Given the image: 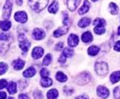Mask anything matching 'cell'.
<instances>
[{"label":"cell","instance_id":"cell-26","mask_svg":"<svg viewBox=\"0 0 120 99\" xmlns=\"http://www.w3.org/2000/svg\"><path fill=\"white\" fill-rule=\"evenodd\" d=\"M110 12L112 15H117L118 13V7L114 3H111L110 4Z\"/></svg>","mask_w":120,"mask_h":99},{"label":"cell","instance_id":"cell-34","mask_svg":"<svg viewBox=\"0 0 120 99\" xmlns=\"http://www.w3.org/2000/svg\"><path fill=\"white\" fill-rule=\"evenodd\" d=\"M49 74H50V73H49V71H48L46 68H42V69L40 70V75L43 77V78H46V77L49 76Z\"/></svg>","mask_w":120,"mask_h":99},{"label":"cell","instance_id":"cell-39","mask_svg":"<svg viewBox=\"0 0 120 99\" xmlns=\"http://www.w3.org/2000/svg\"><path fill=\"white\" fill-rule=\"evenodd\" d=\"M114 50L117 51H120V41H118L114 45Z\"/></svg>","mask_w":120,"mask_h":99},{"label":"cell","instance_id":"cell-3","mask_svg":"<svg viewBox=\"0 0 120 99\" xmlns=\"http://www.w3.org/2000/svg\"><path fill=\"white\" fill-rule=\"evenodd\" d=\"M12 0H6L5 4L4 6V10H3V18L4 20H7L10 17V14L12 11Z\"/></svg>","mask_w":120,"mask_h":99},{"label":"cell","instance_id":"cell-21","mask_svg":"<svg viewBox=\"0 0 120 99\" xmlns=\"http://www.w3.org/2000/svg\"><path fill=\"white\" fill-rule=\"evenodd\" d=\"M99 51H100V49H99V47L95 46V45H92V46H90V47L88 48V55L92 56V57H94V56H96V55L99 53Z\"/></svg>","mask_w":120,"mask_h":99},{"label":"cell","instance_id":"cell-13","mask_svg":"<svg viewBox=\"0 0 120 99\" xmlns=\"http://www.w3.org/2000/svg\"><path fill=\"white\" fill-rule=\"evenodd\" d=\"M68 32V27H60L58 29H57L56 31H54L53 32V35H54V37L56 38H58L60 36H62V35L65 34L66 32Z\"/></svg>","mask_w":120,"mask_h":99},{"label":"cell","instance_id":"cell-43","mask_svg":"<svg viewBox=\"0 0 120 99\" xmlns=\"http://www.w3.org/2000/svg\"><path fill=\"white\" fill-rule=\"evenodd\" d=\"M75 99H88V98L86 96H80V97H77Z\"/></svg>","mask_w":120,"mask_h":99},{"label":"cell","instance_id":"cell-7","mask_svg":"<svg viewBox=\"0 0 120 99\" xmlns=\"http://www.w3.org/2000/svg\"><path fill=\"white\" fill-rule=\"evenodd\" d=\"M97 94L100 97L105 99V98H106V97H108V96H109V91H108L107 88H105V86L100 85V86H98V88H97Z\"/></svg>","mask_w":120,"mask_h":99},{"label":"cell","instance_id":"cell-23","mask_svg":"<svg viewBox=\"0 0 120 99\" xmlns=\"http://www.w3.org/2000/svg\"><path fill=\"white\" fill-rule=\"evenodd\" d=\"M58 96V92L56 89H52L47 92L48 99H57Z\"/></svg>","mask_w":120,"mask_h":99},{"label":"cell","instance_id":"cell-15","mask_svg":"<svg viewBox=\"0 0 120 99\" xmlns=\"http://www.w3.org/2000/svg\"><path fill=\"white\" fill-rule=\"evenodd\" d=\"M35 74H36V70H35L34 67H30L23 72V76L25 77V78H31V77L34 76Z\"/></svg>","mask_w":120,"mask_h":99},{"label":"cell","instance_id":"cell-28","mask_svg":"<svg viewBox=\"0 0 120 99\" xmlns=\"http://www.w3.org/2000/svg\"><path fill=\"white\" fill-rule=\"evenodd\" d=\"M63 54L66 57H71L73 55H74V51H73V50L70 49V48H65V49L64 50Z\"/></svg>","mask_w":120,"mask_h":99},{"label":"cell","instance_id":"cell-45","mask_svg":"<svg viewBox=\"0 0 120 99\" xmlns=\"http://www.w3.org/2000/svg\"><path fill=\"white\" fill-rule=\"evenodd\" d=\"M118 34L120 35V27H118Z\"/></svg>","mask_w":120,"mask_h":99},{"label":"cell","instance_id":"cell-17","mask_svg":"<svg viewBox=\"0 0 120 99\" xmlns=\"http://www.w3.org/2000/svg\"><path fill=\"white\" fill-rule=\"evenodd\" d=\"M90 23H91V19L88 17H84V18H82V20H80V21L78 22V26L80 27H82V28H83V27H88V26H89Z\"/></svg>","mask_w":120,"mask_h":99},{"label":"cell","instance_id":"cell-29","mask_svg":"<svg viewBox=\"0 0 120 99\" xmlns=\"http://www.w3.org/2000/svg\"><path fill=\"white\" fill-rule=\"evenodd\" d=\"M8 70V65L5 64L4 62H0V75L5 74Z\"/></svg>","mask_w":120,"mask_h":99},{"label":"cell","instance_id":"cell-31","mask_svg":"<svg viewBox=\"0 0 120 99\" xmlns=\"http://www.w3.org/2000/svg\"><path fill=\"white\" fill-rule=\"evenodd\" d=\"M94 26H105V21L103 20V19H100V18H97L94 21Z\"/></svg>","mask_w":120,"mask_h":99},{"label":"cell","instance_id":"cell-35","mask_svg":"<svg viewBox=\"0 0 120 99\" xmlns=\"http://www.w3.org/2000/svg\"><path fill=\"white\" fill-rule=\"evenodd\" d=\"M9 39V35L5 34L4 32H0V40L1 41H7Z\"/></svg>","mask_w":120,"mask_h":99},{"label":"cell","instance_id":"cell-14","mask_svg":"<svg viewBox=\"0 0 120 99\" xmlns=\"http://www.w3.org/2000/svg\"><path fill=\"white\" fill-rule=\"evenodd\" d=\"M13 67L15 68V70H21L22 68H23L24 65H25V62L24 61L21 59H17L13 62Z\"/></svg>","mask_w":120,"mask_h":99},{"label":"cell","instance_id":"cell-32","mask_svg":"<svg viewBox=\"0 0 120 99\" xmlns=\"http://www.w3.org/2000/svg\"><path fill=\"white\" fill-rule=\"evenodd\" d=\"M33 95H34V97L35 99H42L43 98V94L40 91H35Z\"/></svg>","mask_w":120,"mask_h":99},{"label":"cell","instance_id":"cell-1","mask_svg":"<svg viewBox=\"0 0 120 99\" xmlns=\"http://www.w3.org/2000/svg\"><path fill=\"white\" fill-rule=\"evenodd\" d=\"M49 0H28L29 7L35 12H40L45 9Z\"/></svg>","mask_w":120,"mask_h":99},{"label":"cell","instance_id":"cell-8","mask_svg":"<svg viewBox=\"0 0 120 99\" xmlns=\"http://www.w3.org/2000/svg\"><path fill=\"white\" fill-rule=\"evenodd\" d=\"M45 33L42 29L35 28V29L33 31V38L36 40L43 39L45 38Z\"/></svg>","mask_w":120,"mask_h":99},{"label":"cell","instance_id":"cell-46","mask_svg":"<svg viewBox=\"0 0 120 99\" xmlns=\"http://www.w3.org/2000/svg\"><path fill=\"white\" fill-rule=\"evenodd\" d=\"M8 99H14V98H13V97H9Z\"/></svg>","mask_w":120,"mask_h":99},{"label":"cell","instance_id":"cell-5","mask_svg":"<svg viewBox=\"0 0 120 99\" xmlns=\"http://www.w3.org/2000/svg\"><path fill=\"white\" fill-rule=\"evenodd\" d=\"M15 20L20 23H25L28 21V15L24 11H18L15 14Z\"/></svg>","mask_w":120,"mask_h":99},{"label":"cell","instance_id":"cell-10","mask_svg":"<svg viewBox=\"0 0 120 99\" xmlns=\"http://www.w3.org/2000/svg\"><path fill=\"white\" fill-rule=\"evenodd\" d=\"M43 54H44V50L41 47H35L34 49L33 50L32 52V57L34 58V59H39L42 57Z\"/></svg>","mask_w":120,"mask_h":99},{"label":"cell","instance_id":"cell-44","mask_svg":"<svg viewBox=\"0 0 120 99\" xmlns=\"http://www.w3.org/2000/svg\"><path fill=\"white\" fill-rule=\"evenodd\" d=\"M16 4L18 5H22V0H16Z\"/></svg>","mask_w":120,"mask_h":99},{"label":"cell","instance_id":"cell-41","mask_svg":"<svg viewBox=\"0 0 120 99\" xmlns=\"http://www.w3.org/2000/svg\"><path fill=\"white\" fill-rule=\"evenodd\" d=\"M19 99H29V97H28V95L26 94H20L19 95Z\"/></svg>","mask_w":120,"mask_h":99},{"label":"cell","instance_id":"cell-37","mask_svg":"<svg viewBox=\"0 0 120 99\" xmlns=\"http://www.w3.org/2000/svg\"><path fill=\"white\" fill-rule=\"evenodd\" d=\"M58 62H61V63H64L66 62V57H65L64 55L62 54L61 55V57H59V59H58Z\"/></svg>","mask_w":120,"mask_h":99},{"label":"cell","instance_id":"cell-30","mask_svg":"<svg viewBox=\"0 0 120 99\" xmlns=\"http://www.w3.org/2000/svg\"><path fill=\"white\" fill-rule=\"evenodd\" d=\"M52 55H51V54H47L45 57L44 60H43V64H44V65H49L51 63V62H52Z\"/></svg>","mask_w":120,"mask_h":99},{"label":"cell","instance_id":"cell-19","mask_svg":"<svg viewBox=\"0 0 120 99\" xmlns=\"http://www.w3.org/2000/svg\"><path fill=\"white\" fill-rule=\"evenodd\" d=\"M82 40L84 43H89L93 40V35L91 34L90 32H84L82 36Z\"/></svg>","mask_w":120,"mask_h":99},{"label":"cell","instance_id":"cell-24","mask_svg":"<svg viewBox=\"0 0 120 99\" xmlns=\"http://www.w3.org/2000/svg\"><path fill=\"white\" fill-rule=\"evenodd\" d=\"M8 92L10 94H15L16 92V84L15 82H10L8 84Z\"/></svg>","mask_w":120,"mask_h":99},{"label":"cell","instance_id":"cell-27","mask_svg":"<svg viewBox=\"0 0 120 99\" xmlns=\"http://www.w3.org/2000/svg\"><path fill=\"white\" fill-rule=\"evenodd\" d=\"M105 32V27H104V26H96L94 27V32L96 34H99V35L103 34Z\"/></svg>","mask_w":120,"mask_h":99},{"label":"cell","instance_id":"cell-33","mask_svg":"<svg viewBox=\"0 0 120 99\" xmlns=\"http://www.w3.org/2000/svg\"><path fill=\"white\" fill-rule=\"evenodd\" d=\"M113 94H114L115 99H120V86L116 87L115 89H114Z\"/></svg>","mask_w":120,"mask_h":99},{"label":"cell","instance_id":"cell-36","mask_svg":"<svg viewBox=\"0 0 120 99\" xmlns=\"http://www.w3.org/2000/svg\"><path fill=\"white\" fill-rule=\"evenodd\" d=\"M7 86V81L5 79H0V90L4 89Z\"/></svg>","mask_w":120,"mask_h":99},{"label":"cell","instance_id":"cell-9","mask_svg":"<svg viewBox=\"0 0 120 99\" xmlns=\"http://www.w3.org/2000/svg\"><path fill=\"white\" fill-rule=\"evenodd\" d=\"M79 43V39L75 34H70L68 39V44L70 47H75Z\"/></svg>","mask_w":120,"mask_h":99},{"label":"cell","instance_id":"cell-20","mask_svg":"<svg viewBox=\"0 0 120 99\" xmlns=\"http://www.w3.org/2000/svg\"><path fill=\"white\" fill-rule=\"evenodd\" d=\"M58 3L57 1H53L52 4L48 8V11L50 13L55 14V13L58 12Z\"/></svg>","mask_w":120,"mask_h":99},{"label":"cell","instance_id":"cell-16","mask_svg":"<svg viewBox=\"0 0 120 99\" xmlns=\"http://www.w3.org/2000/svg\"><path fill=\"white\" fill-rule=\"evenodd\" d=\"M119 79H120V71H116V72L112 73V74H111L110 80L112 84H115V83L118 82Z\"/></svg>","mask_w":120,"mask_h":99},{"label":"cell","instance_id":"cell-4","mask_svg":"<svg viewBox=\"0 0 120 99\" xmlns=\"http://www.w3.org/2000/svg\"><path fill=\"white\" fill-rule=\"evenodd\" d=\"M18 39H19V43H20V44H19V46H20L21 49L22 50V51H24V52L28 51L30 47V45H31L29 41L26 39V37L23 34L19 35Z\"/></svg>","mask_w":120,"mask_h":99},{"label":"cell","instance_id":"cell-47","mask_svg":"<svg viewBox=\"0 0 120 99\" xmlns=\"http://www.w3.org/2000/svg\"><path fill=\"white\" fill-rule=\"evenodd\" d=\"M93 2H96V1H97V0H92Z\"/></svg>","mask_w":120,"mask_h":99},{"label":"cell","instance_id":"cell-18","mask_svg":"<svg viewBox=\"0 0 120 99\" xmlns=\"http://www.w3.org/2000/svg\"><path fill=\"white\" fill-rule=\"evenodd\" d=\"M11 27V23L9 21H0V28L3 31H8Z\"/></svg>","mask_w":120,"mask_h":99},{"label":"cell","instance_id":"cell-38","mask_svg":"<svg viewBox=\"0 0 120 99\" xmlns=\"http://www.w3.org/2000/svg\"><path fill=\"white\" fill-rule=\"evenodd\" d=\"M63 46H64V44H63L62 42H59V43L58 44V45H57L55 46L56 50H62Z\"/></svg>","mask_w":120,"mask_h":99},{"label":"cell","instance_id":"cell-25","mask_svg":"<svg viewBox=\"0 0 120 99\" xmlns=\"http://www.w3.org/2000/svg\"><path fill=\"white\" fill-rule=\"evenodd\" d=\"M56 79H58L59 82H65L67 80V76H66L64 73L58 72L57 74H56Z\"/></svg>","mask_w":120,"mask_h":99},{"label":"cell","instance_id":"cell-12","mask_svg":"<svg viewBox=\"0 0 120 99\" xmlns=\"http://www.w3.org/2000/svg\"><path fill=\"white\" fill-rule=\"evenodd\" d=\"M89 8H90L89 2H88V0H85V1H84V4H83V5L81 7V9H79V10H78L79 15H83V14L87 13L88 10H89Z\"/></svg>","mask_w":120,"mask_h":99},{"label":"cell","instance_id":"cell-42","mask_svg":"<svg viewBox=\"0 0 120 99\" xmlns=\"http://www.w3.org/2000/svg\"><path fill=\"white\" fill-rule=\"evenodd\" d=\"M0 99H6V93L4 92H0Z\"/></svg>","mask_w":120,"mask_h":99},{"label":"cell","instance_id":"cell-40","mask_svg":"<svg viewBox=\"0 0 120 99\" xmlns=\"http://www.w3.org/2000/svg\"><path fill=\"white\" fill-rule=\"evenodd\" d=\"M64 92H65V93H66L67 95H70V94H72V93H73V90H72V89L68 90L67 87H65V88H64Z\"/></svg>","mask_w":120,"mask_h":99},{"label":"cell","instance_id":"cell-11","mask_svg":"<svg viewBox=\"0 0 120 99\" xmlns=\"http://www.w3.org/2000/svg\"><path fill=\"white\" fill-rule=\"evenodd\" d=\"M81 0H67V6L70 11L74 10L77 8V6L80 4Z\"/></svg>","mask_w":120,"mask_h":99},{"label":"cell","instance_id":"cell-6","mask_svg":"<svg viewBox=\"0 0 120 99\" xmlns=\"http://www.w3.org/2000/svg\"><path fill=\"white\" fill-rule=\"evenodd\" d=\"M90 80V75L88 73H82L81 74L78 78L76 79V82L79 85H85L87 83H88Z\"/></svg>","mask_w":120,"mask_h":99},{"label":"cell","instance_id":"cell-2","mask_svg":"<svg viewBox=\"0 0 120 99\" xmlns=\"http://www.w3.org/2000/svg\"><path fill=\"white\" fill-rule=\"evenodd\" d=\"M95 71L100 76H105L108 73V66L104 62H97L95 64Z\"/></svg>","mask_w":120,"mask_h":99},{"label":"cell","instance_id":"cell-22","mask_svg":"<svg viewBox=\"0 0 120 99\" xmlns=\"http://www.w3.org/2000/svg\"><path fill=\"white\" fill-rule=\"evenodd\" d=\"M40 85H42L43 87H48L51 86L52 85V80L50 79V78H43L41 80H40Z\"/></svg>","mask_w":120,"mask_h":99}]
</instances>
